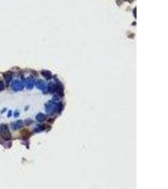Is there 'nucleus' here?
Returning a JSON list of instances; mask_svg holds the SVG:
<instances>
[{
	"instance_id": "1",
	"label": "nucleus",
	"mask_w": 168,
	"mask_h": 189,
	"mask_svg": "<svg viewBox=\"0 0 168 189\" xmlns=\"http://www.w3.org/2000/svg\"><path fill=\"white\" fill-rule=\"evenodd\" d=\"M0 132L1 137L5 140H10L11 138V134L7 125L2 124L0 127Z\"/></svg>"
},
{
	"instance_id": "2",
	"label": "nucleus",
	"mask_w": 168,
	"mask_h": 189,
	"mask_svg": "<svg viewBox=\"0 0 168 189\" xmlns=\"http://www.w3.org/2000/svg\"><path fill=\"white\" fill-rule=\"evenodd\" d=\"M21 83L18 80L14 81L11 84V88L14 91H18L21 89Z\"/></svg>"
},
{
	"instance_id": "3",
	"label": "nucleus",
	"mask_w": 168,
	"mask_h": 189,
	"mask_svg": "<svg viewBox=\"0 0 168 189\" xmlns=\"http://www.w3.org/2000/svg\"><path fill=\"white\" fill-rule=\"evenodd\" d=\"M4 78L5 80L6 83L8 86L9 85L11 78H12V74L11 72H6V73L4 74Z\"/></svg>"
},
{
	"instance_id": "4",
	"label": "nucleus",
	"mask_w": 168,
	"mask_h": 189,
	"mask_svg": "<svg viewBox=\"0 0 168 189\" xmlns=\"http://www.w3.org/2000/svg\"><path fill=\"white\" fill-rule=\"evenodd\" d=\"M23 125V123L21 120H18V121L15 122V123L13 124H11V128L13 129V130H16V129H18L20 127H21Z\"/></svg>"
},
{
	"instance_id": "5",
	"label": "nucleus",
	"mask_w": 168,
	"mask_h": 189,
	"mask_svg": "<svg viewBox=\"0 0 168 189\" xmlns=\"http://www.w3.org/2000/svg\"><path fill=\"white\" fill-rule=\"evenodd\" d=\"M5 83H3V81H0V91H3L5 89Z\"/></svg>"
},
{
	"instance_id": "6",
	"label": "nucleus",
	"mask_w": 168,
	"mask_h": 189,
	"mask_svg": "<svg viewBox=\"0 0 168 189\" xmlns=\"http://www.w3.org/2000/svg\"><path fill=\"white\" fill-rule=\"evenodd\" d=\"M10 116L11 115V110L9 111V113H8V117H10Z\"/></svg>"
}]
</instances>
